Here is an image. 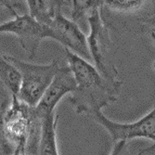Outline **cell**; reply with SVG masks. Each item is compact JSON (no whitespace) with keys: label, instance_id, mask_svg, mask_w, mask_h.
Masks as SVG:
<instances>
[{"label":"cell","instance_id":"cell-7","mask_svg":"<svg viewBox=\"0 0 155 155\" xmlns=\"http://www.w3.org/2000/svg\"><path fill=\"white\" fill-rule=\"evenodd\" d=\"M90 116L108 131L114 143L121 140L128 142L135 138H147L155 142V106L149 114L132 123L114 122L106 117L101 110L93 112ZM153 151L155 144L139 151L137 155H148Z\"/></svg>","mask_w":155,"mask_h":155},{"label":"cell","instance_id":"cell-15","mask_svg":"<svg viewBox=\"0 0 155 155\" xmlns=\"http://www.w3.org/2000/svg\"><path fill=\"white\" fill-rule=\"evenodd\" d=\"M12 155H31V154L27 153V152H22V151H15Z\"/></svg>","mask_w":155,"mask_h":155},{"label":"cell","instance_id":"cell-11","mask_svg":"<svg viewBox=\"0 0 155 155\" xmlns=\"http://www.w3.org/2000/svg\"><path fill=\"white\" fill-rule=\"evenodd\" d=\"M69 1L62 0H27L25 3L29 13L38 22L49 26L55 19L59 9L68 5Z\"/></svg>","mask_w":155,"mask_h":155},{"label":"cell","instance_id":"cell-6","mask_svg":"<svg viewBox=\"0 0 155 155\" xmlns=\"http://www.w3.org/2000/svg\"><path fill=\"white\" fill-rule=\"evenodd\" d=\"M87 20L89 25L87 44L95 67L105 78L120 80L118 70L110 56V29L101 17V8L92 10Z\"/></svg>","mask_w":155,"mask_h":155},{"label":"cell","instance_id":"cell-12","mask_svg":"<svg viewBox=\"0 0 155 155\" xmlns=\"http://www.w3.org/2000/svg\"><path fill=\"white\" fill-rule=\"evenodd\" d=\"M1 83L2 87L10 95V98L18 97L21 88L22 76L20 70L1 56Z\"/></svg>","mask_w":155,"mask_h":155},{"label":"cell","instance_id":"cell-2","mask_svg":"<svg viewBox=\"0 0 155 155\" xmlns=\"http://www.w3.org/2000/svg\"><path fill=\"white\" fill-rule=\"evenodd\" d=\"M1 110L2 155L15 151L37 155L43 120L37 116L35 107L12 97L9 103L2 101Z\"/></svg>","mask_w":155,"mask_h":155},{"label":"cell","instance_id":"cell-1","mask_svg":"<svg viewBox=\"0 0 155 155\" xmlns=\"http://www.w3.org/2000/svg\"><path fill=\"white\" fill-rule=\"evenodd\" d=\"M68 65L75 77L77 87L68 97L76 114H88L101 110L118 101L122 81L105 78L88 61L64 48Z\"/></svg>","mask_w":155,"mask_h":155},{"label":"cell","instance_id":"cell-9","mask_svg":"<svg viewBox=\"0 0 155 155\" xmlns=\"http://www.w3.org/2000/svg\"><path fill=\"white\" fill-rule=\"evenodd\" d=\"M76 87L77 83L71 68L69 65L61 67L40 102L35 107L37 116L44 120L47 115L54 114L61 98L67 94H73Z\"/></svg>","mask_w":155,"mask_h":155},{"label":"cell","instance_id":"cell-14","mask_svg":"<svg viewBox=\"0 0 155 155\" xmlns=\"http://www.w3.org/2000/svg\"><path fill=\"white\" fill-rule=\"evenodd\" d=\"M110 155H129L128 142L124 141V140L115 142Z\"/></svg>","mask_w":155,"mask_h":155},{"label":"cell","instance_id":"cell-4","mask_svg":"<svg viewBox=\"0 0 155 155\" xmlns=\"http://www.w3.org/2000/svg\"><path fill=\"white\" fill-rule=\"evenodd\" d=\"M3 57L15 65L21 74V88L18 98L31 107H35L51 84L61 68L58 61L48 64H36L21 61L13 56L2 53Z\"/></svg>","mask_w":155,"mask_h":155},{"label":"cell","instance_id":"cell-3","mask_svg":"<svg viewBox=\"0 0 155 155\" xmlns=\"http://www.w3.org/2000/svg\"><path fill=\"white\" fill-rule=\"evenodd\" d=\"M101 14L110 31L149 35L155 43V1L105 0Z\"/></svg>","mask_w":155,"mask_h":155},{"label":"cell","instance_id":"cell-13","mask_svg":"<svg viewBox=\"0 0 155 155\" xmlns=\"http://www.w3.org/2000/svg\"><path fill=\"white\" fill-rule=\"evenodd\" d=\"M104 1L101 0H73L70 1V6L72 7L71 20L76 22L82 18L87 17L90 12L95 8H100L103 5Z\"/></svg>","mask_w":155,"mask_h":155},{"label":"cell","instance_id":"cell-10","mask_svg":"<svg viewBox=\"0 0 155 155\" xmlns=\"http://www.w3.org/2000/svg\"><path fill=\"white\" fill-rule=\"evenodd\" d=\"M59 117V114L54 112L44 118L37 147V155H60L57 140Z\"/></svg>","mask_w":155,"mask_h":155},{"label":"cell","instance_id":"cell-5","mask_svg":"<svg viewBox=\"0 0 155 155\" xmlns=\"http://www.w3.org/2000/svg\"><path fill=\"white\" fill-rule=\"evenodd\" d=\"M13 15V19L3 22L0 25L2 34H11L15 35L21 48L28 54L30 60L36 56L41 42L46 38L53 39V34L50 28L38 22L31 16L29 12L19 14L16 2L1 1Z\"/></svg>","mask_w":155,"mask_h":155},{"label":"cell","instance_id":"cell-8","mask_svg":"<svg viewBox=\"0 0 155 155\" xmlns=\"http://www.w3.org/2000/svg\"><path fill=\"white\" fill-rule=\"evenodd\" d=\"M48 27L52 31L53 40L59 42L64 48L71 50L79 57L87 61H92L87 35L81 31L76 22L64 16L62 8L59 9Z\"/></svg>","mask_w":155,"mask_h":155},{"label":"cell","instance_id":"cell-16","mask_svg":"<svg viewBox=\"0 0 155 155\" xmlns=\"http://www.w3.org/2000/svg\"><path fill=\"white\" fill-rule=\"evenodd\" d=\"M153 68H154V69H155V61H154V62H153Z\"/></svg>","mask_w":155,"mask_h":155}]
</instances>
